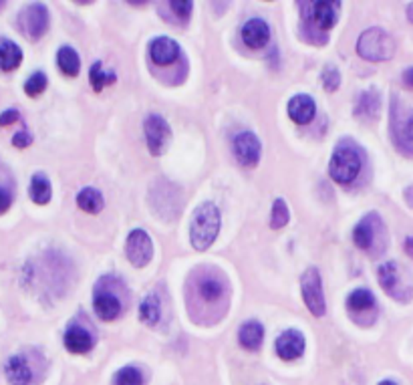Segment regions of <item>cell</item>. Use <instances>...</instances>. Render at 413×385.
Here are the masks:
<instances>
[{"mask_svg": "<svg viewBox=\"0 0 413 385\" xmlns=\"http://www.w3.org/2000/svg\"><path fill=\"white\" fill-rule=\"evenodd\" d=\"M242 40L250 49H263L264 45L270 40V26L266 25L263 18H250L246 25L242 26Z\"/></svg>", "mask_w": 413, "mask_h": 385, "instance_id": "cell-15", "label": "cell"}, {"mask_svg": "<svg viewBox=\"0 0 413 385\" xmlns=\"http://www.w3.org/2000/svg\"><path fill=\"white\" fill-rule=\"evenodd\" d=\"M391 137L403 156L413 158V109L397 97L391 101Z\"/></svg>", "mask_w": 413, "mask_h": 385, "instance_id": "cell-2", "label": "cell"}, {"mask_svg": "<svg viewBox=\"0 0 413 385\" xmlns=\"http://www.w3.org/2000/svg\"><path fill=\"white\" fill-rule=\"evenodd\" d=\"M180 55L177 43L167 37L153 38L150 45V57L155 65H172Z\"/></svg>", "mask_w": 413, "mask_h": 385, "instance_id": "cell-18", "label": "cell"}, {"mask_svg": "<svg viewBox=\"0 0 413 385\" xmlns=\"http://www.w3.org/2000/svg\"><path fill=\"white\" fill-rule=\"evenodd\" d=\"M31 198L35 204H49L50 202V182L47 175L37 174L31 182Z\"/></svg>", "mask_w": 413, "mask_h": 385, "instance_id": "cell-28", "label": "cell"}, {"mask_svg": "<svg viewBox=\"0 0 413 385\" xmlns=\"http://www.w3.org/2000/svg\"><path fill=\"white\" fill-rule=\"evenodd\" d=\"M338 2L333 0H323V2H307L304 9H309V16L314 23L316 28H323V31H331L335 23H337L338 16Z\"/></svg>", "mask_w": 413, "mask_h": 385, "instance_id": "cell-12", "label": "cell"}, {"mask_svg": "<svg viewBox=\"0 0 413 385\" xmlns=\"http://www.w3.org/2000/svg\"><path fill=\"white\" fill-rule=\"evenodd\" d=\"M379 385H397V384H395V381H381Z\"/></svg>", "mask_w": 413, "mask_h": 385, "instance_id": "cell-42", "label": "cell"}, {"mask_svg": "<svg viewBox=\"0 0 413 385\" xmlns=\"http://www.w3.org/2000/svg\"><path fill=\"white\" fill-rule=\"evenodd\" d=\"M357 53L365 61H387L395 53V43L383 28H369L357 40Z\"/></svg>", "mask_w": 413, "mask_h": 385, "instance_id": "cell-4", "label": "cell"}, {"mask_svg": "<svg viewBox=\"0 0 413 385\" xmlns=\"http://www.w3.org/2000/svg\"><path fill=\"white\" fill-rule=\"evenodd\" d=\"M18 26H21V33L31 40L43 37L49 28V13L45 4L40 2L28 4L25 11L18 14Z\"/></svg>", "mask_w": 413, "mask_h": 385, "instance_id": "cell-5", "label": "cell"}, {"mask_svg": "<svg viewBox=\"0 0 413 385\" xmlns=\"http://www.w3.org/2000/svg\"><path fill=\"white\" fill-rule=\"evenodd\" d=\"M220 232V210L214 204H202L192 216L189 226V240L196 250H206L212 246V242Z\"/></svg>", "mask_w": 413, "mask_h": 385, "instance_id": "cell-1", "label": "cell"}, {"mask_svg": "<svg viewBox=\"0 0 413 385\" xmlns=\"http://www.w3.org/2000/svg\"><path fill=\"white\" fill-rule=\"evenodd\" d=\"M23 61V50L13 40L0 43V69L2 71H14Z\"/></svg>", "mask_w": 413, "mask_h": 385, "instance_id": "cell-23", "label": "cell"}, {"mask_svg": "<svg viewBox=\"0 0 413 385\" xmlns=\"http://www.w3.org/2000/svg\"><path fill=\"white\" fill-rule=\"evenodd\" d=\"M234 156L242 166L252 168L260 160V141L252 131H242L234 137Z\"/></svg>", "mask_w": 413, "mask_h": 385, "instance_id": "cell-11", "label": "cell"}, {"mask_svg": "<svg viewBox=\"0 0 413 385\" xmlns=\"http://www.w3.org/2000/svg\"><path fill=\"white\" fill-rule=\"evenodd\" d=\"M77 204H79L81 210L87 212V214H99L103 210V196L95 188H83L77 194Z\"/></svg>", "mask_w": 413, "mask_h": 385, "instance_id": "cell-24", "label": "cell"}, {"mask_svg": "<svg viewBox=\"0 0 413 385\" xmlns=\"http://www.w3.org/2000/svg\"><path fill=\"white\" fill-rule=\"evenodd\" d=\"M288 218H290V214H288V206L285 204V200H276L272 204V212H270V226L278 230V228L287 226Z\"/></svg>", "mask_w": 413, "mask_h": 385, "instance_id": "cell-33", "label": "cell"}, {"mask_svg": "<svg viewBox=\"0 0 413 385\" xmlns=\"http://www.w3.org/2000/svg\"><path fill=\"white\" fill-rule=\"evenodd\" d=\"M301 288L304 305L309 307V311L313 313L314 317H323L326 311L325 295H323V281L316 269L304 271L301 278Z\"/></svg>", "mask_w": 413, "mask_h": 385, "instance_id": "cell-6", "label": "cell"}, {"mask_svg": "<svg viewBox=\"0 0 413 385\" xmlns=\"http://www.w3.org/2000/svg\"><path fill=\"white\" fill-rule=\"evenodd\" d=\"M139 319L145 325H150V327H155V325L160 323V319H162V307H160V300L153 297V295L141 300V305H139Z\"/></svg>", "mask_w": 413, "mask_h": 385, "instance_id": "cell-26", "label": "cell"}, {"mask_svg": "<svg viewBox=\"0 0 413 385\" xmlns=\"http://www.w3.org/2000/svg\"><path fill=\"white\" fill-rule=\"evenodd\" d=\"M65 347L69 349L71 353H87L93 349V337H91L87 329L73 325L65 333Z\"/></svg>", "mask_w": 413, "mask_h": 385, "instance_id": "cell-19", "label": "cell"}, {"mask_svg": "<svg viewBox=\"0 0 413 385\" xmlns=\"http://www.w3.org/2000/svg\"><path fill=\"white\" fill-rule=\"evenodd\" d=\"M45 89H47V75L45 73H35L26 79V83H25L26 95L37 97V95H40V93L45 91Z\"/></svg>", "mask_w": 413, "mask_h": 385, "instance_id": "cell-34", "label": "cell"}, {"mask_svg": "<svg viewBox=\"0 0 413 385\" xmlns=\"http://www.w3.org/2000/svg\"><path fill=\"white\" fill-rule=\"evenodd\" d=\"M379 109H381V97H379V93H377L375 89H369V91L361 93L355 115L369 121V119H375L377 115H379Z\"/></svg>", "mask_w": 413, "mask_h": 385, "instance_id": "cell-20", "label": "cell"}, {"mask_svg": "<svg viewBox=\"0 0 413 385\" xmlns=\"http://www.w3.org/2000/svg\"><path fill=\"white\" fill-rule=\"evenodd\" d=\"M89 79H91V87L95 89V91H101L105 85H113L115 83V73H103V65L97 61L91 67Z\"/></svg>", "mask_w": 413, "mask_h": 385, "instance_id": "cell-30", "label": "cell"}, {"mask_svg": "<svg viewBox=\"0 0 413 385\" xmlns=\"http://www.w3.org/2000/svg\"><path fill=\"white\" fill-rule=\"evenodd\" d=\"M143 127H145V141H148L151 156H162L172 137L170 125L165 124V119L160 115H150Z\"/></svg>", "mask_w": 413, "mask_h": 385, "instance_id": "cell-8", "label": "cell"}, {"mask_svg": "<svg viewBox=\"0 0 413 385\" xmlns=\"http://www.w3.org/2000/svg\"><path fill=\"white\" fill-rule=\"evenodd\" d=\"M126 254L129 262L138 269L148 266L153 256V242H151L150 234L145 230H133L126 242Z\"/></svg>", "mask_w": 413, "mask_h": 385, "instance_id": "cell-7", "label": "cell"}, {"mask_svg": "<svg viewBox=\"0 0 413 385\" xmlns=\"http://www.w3.org/2000/svg\"><path fill=\"white\" fill-rule=\"evenodd\" d=\"M2 6H4V2H0V9H2Z\"/></svg>", "mask_w": 413, "mask_h": 385, "instance_id": "cell-43", "label": "cell"}, {"mask_svg": "<svg viewBox=\"0 0 413 385\" xmlns=\"http://www.w3.org/2000/svg\"><path fill=\"white\" fill-rule=\"evenodd\" d=\"M407 16H409V21H412V23H413V4H412V6H409V11H407Z\"/></svg>", "mask_w": 413, "mask_h": 385, "instance_id": "cell-41", "label": "cell"}, {"mask_svg": "<svg viewBox=\"0 0 413 385\" xmlns=\"http://www.w3.org/2000/svg\"><path fill=\"white\" fill-rule=\"evenodd\" d=\"M379 285L383 286V291L389 297L397 298V300H407L412 291L405 288L401 283V271L397 262H385L379 266Z\"/></svg>", "mask_w": 413, "mask_h": 385, "instance_id": "cell-9", "label": "cell"}, {"mask_svg": "<svg viewBox=\"0 0 413 385\" xmlns=\"http://www.w3.org/2000/svg\"><path fill=\"white\" fill-rule=\"evenodd\" d=\"M347 309L351 315H361V313L375 311V297L367 288H357L347 297Z\"/></svg>", "mask_w": 413, "mask_h": 385, "instance_id": "cell-21", "label": "cell"}, {"mask_svg": "<svg viewBox=\"0 0 413 385\" xmlns=\"http://www.w3.org/2000/svg\"><path fill=\"white\" fill-rule=\"evenodd\" d=\"M276 353L285 361L299 359L304 353V337L294 329L280 333V337L276 339Z\"/></svg>", "mask_w": 413, "mask_h": 385, "instance_id": "cell-13", "label": "cell"}, {"mask_svg": "<svg viewBox=\"0 0 413 385\" xmlns=\"http://www.w3.org/2000/svg\"><path fill=\"white\" fill-rule=\"evenodd\" d=\"M338 83H341V75H338L337 67H333V65H326L325 71H323V85L329 93H333V91H337Z\"/></svg>", "mask_w": 413, "mask_h": 385, "instance_id": "cell-35", "label": "cell"}, {"mask_svg": "<svg viewBox=\"0 0 413 385\" xmlns=\"http://www.w3.org/2000/svg\"><path fill=\"white\" fill-rule=\"evenodd\" d=\"M403 83H405L407 87L413 89V67L412 69H407V71L403 73Z\"/></svg>", "mask_w": 413, "mask_h": 385, "instance_id": "cell-38", "label": "cell"}, {"mask_svg": "<svg viewBox=\"0 0 413 385\" xmlns=\"http://www.w3.org/2000/svg\"><path fill=\"white\" fill-rule=\"evenodd\" d=\"M198 291H200V295L204 300L216 303V300H220L222 293H224V285H222L218 278H214V276H206V278H202L200 281Z\"/></svg>", "mask_w": 413, "mask_h": 385, "instance_id": "cell-29", "label": "cell"}, {"mask_svg": "<svg viewBox=\"0 0 413 385\" xmlns=\"http://www.w3.org/2000/svg\"><path fill=\"white\" fill-rule=\"evenodd\" d=\"M115 385H143V375L138 367H123L115 373Z\"/></svg>", "mask_w": 413, "mask_h": 385, "instance_id": "cell-32", "label": "cell"}, {"mask_svg": "<svg viewBox=\"0 0 413 385\" xmlns=\"http://www.w3.org/2000/svg\"><path fill=\"white\" fill-rule=\"evenodd\" d=\"M379 226H381V220H379L377 214L365 216L363 220L357 224L355 230H353V242H355L361 250H369L373 246V242H375Z\"/></svg>", "mask_w": 413, "mask_h": 385, "instance_id": "cell-14", "label": "cell"}, {"mask_svg": "<svg viewBox=\"0 0 413 385\" xmlns=\"http://www.w3.org/2000/svg\"><path fill=\"white\" fill-rule=\"evenodd\" d=\"M405 200H407V204L413 208V186L405 190Z\"/></svg>", "mask_w": 413, "mask_h": 385, "instance_id": "cell-40", "label": "cell"}, {"mask_svg": "<svg viewBox=\"0 0 413 385\" xmlns=\"http://www.w3.org/2000/svg\"><path fill=\"white\" fill-rule=\"evenodd\" d=\"M14 121H18V112H16V109H6V112L0 115V125H2V127L13 125Z\"/></svg>", "mask_w": 413, "mask_h": 385, "instance_id": "cell-36", "label": "cell"}, {"mask_svg": "<svg viewBox=\"0 0 413 385\" xmlns=\"http://www.w3.org/2000/svg\"><path fill=\"white\" fill-rule=\"evenodd\" d=\"M165 9H170L172 14H175L174 23H188L189 14H192V9H194V4L189 2V0H170V2H165L163 4Z\"/></svg>", "mask_w": 413, "mask_h": 385, "instance_id": "cell-31", "label": "cell"}, {"mask_svg": "<svg viewBox=\"0 0 413 385\" xmlns=\"http://www.w3.org/2000/svg\"><path fill=\"white\" fill-rule=\"evenodd\" d=\"M314 113H316V105H314L313 97H309V95H297L288 101V115L294 124H311Z\"/></svg>", "mask_w": 413, "mask_h": 385, "instance_id": "cell-17", "label": "cell"}, {"mask_svg": "<svg viewBox=\"0 0 413 385\" xmlns=\"http://www.w3.org/2000/svg\"><path fill=\"white\" fill-rule=\"evenodd\" d=\"M93 305H95V313L103 321H115L121 315V309H123L121 298L111 291H107L101 281L97 288H95V293H93Z\"/></svg>", "mask_w": 413, "mask_h": 385, "instance_id": "cell-10", "label": "cell"}, {"mask_svg": "<svg viewBox=\"0 0 413 385\" xmlns=\"http://www.w3.org/2000/svg\"><path fill=\"white\" fill-rule=\"evenodd\" d=\"M31 141H33V137H31V134H26V131H21V134H16L13 137V143L16 148H26V146H31Z\"/></svg>", "mask_w": 413, "mask_h": 385, "instance_id": "cell-37", "label": "cell"}, {"mask_svg": "<svg viewBox=\"0 0 413 385\" xmlns=\"http://www.w3.org/2000/svg\"><path fill=\"white\" fill-rule=\"evenodd\" d=\"M240 345L244 349H248V351H256V349L263 345V339H264V329L263 325L256 323V321H248V323H244L240 327Z\"/></svg>", "mask_w": 413, "mask_h": 385, "instance_id": "cell-22", "label": "cell"}, {"mask_svg": "<svg viewBox=\"0 0 413 385\" xmlns=\"http://www.w3.org/2000/svg\"><path fill=\"white\" fill-rule=\"evenodd\" d=\"M6 377L11 385H33L35 375H33V367L26 361L25 355H13L9 363H6Z\"/></svg>", "mask_w": 413, "mask_h": 385, "instance_id": "cell-16", "label": "cell"}, {"mask_svg": "<svg viewBox=\"0 0 413 385\" xmlns=\"http://www.w3.org/2000/svg\"><path fill=\"white\" fill-rule=\"evenodd\" d=\"M57 63H59V69L63 71L67 77H77L79 69H81V61H79V55L75 49L71 47H61L57 53Z\"/></svg>", "mask_w": 413, "mask_h": 385, "instance_id": "cell-25", "label": "cell"}, {"mask_svg": "<svg viewBox=\"0 0 413 385\" xmlns=\"http://www.w3.org/2000/svg\"><path fill=\"white\" fill-rule=\"evenodd\" d=\"M361 166H363L361 151L355 148V146L347 143V141H343L333 151L329 172H331V178L337 184H351L359 175V172H361Z\"/></svg>", "mask_w": 413, "mask_h": 385, "instance_id": "cell-3", "label": "cell"}, {"mask_svg": "<svg viewBox=\"0 0 413 385\" xmlns=\"http://www.w3.org/2000/svg\"><path fill=\"white\" fill-rule=\"evenodd\" d=\"M13 196H14V182L9 170L0 163V214L11 208L13 204Z\"/></svg>", "mask_w": 413, "mask_h": 385, "instance_id": "cell-27", "label": "cell"}, {"mask_svg": "<svg viewBox=\"0 0 413 385\" xmlns=\"http://www.w3.org/2000/svg\"><path fill=\"white\" fill-rule=\"evenodd\" d=\"M405 252L413 259V238H405Z\"/></svg>", "mask_w": 413, "mask_h": 385, "instance_id": "cell-39", "label": "cell"}]
</instances>
